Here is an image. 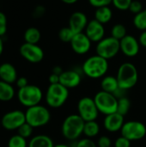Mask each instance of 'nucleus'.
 I'll list each match as a JSON object with an SVG mask.
<instances>
[{
  "label": "nucleus",
  "mask_w": 146,
  "mask_h": 147,
  "mask_svg": "<svg viewBox=\"0 0 146 147\" xmlns=\"http://www.w3.org/2000/svg\"><path fill=\"white\" fill-rule=\"evenodd\" d=\"M126 34V28L125 25L121 23H117L114 25L111 29V36L118 40L123 39Z\"/></svg>",
  "instance_id": "28"
},
{
  "label": "nucleus",
  "mask_w": 146,
  "mask_h": 147,
  "mask_svg": "<svg viewBox=\"0 0 146 147\" xmlns=\"http://www.w3.org/2000/svg\"><path fill=\"white\" fill-rule=\"evenodd\" d=\"M133 0H113V5L120 10H127Z\"/></svg>",
  "instance_id": "32"
},
{
  "label": "nucleus",
  "mask_w": 146,
  "mask_h": 147,
  "mask_svg": "<svg viewBox=\"0 0 146 147\" xmlns=\"http://www.w3.org/2000/svg\"><path fill=\"white\" fill-rule=\"evenodd\" d=\"M77 110L79 116L84 121H96L99 115L94 98L89 96L83 97L79 100L77 103Z\"/></svg>",
  "instance_id": "10"
},
{
  "label": "nucleus",
  "mask_w": 146,
  "mask_h": 147,
  "mask_svg": "<svg viewBox=\"0 0 146 147\" xmlns=\"http://www.w3.org/2000/svg\"><path fill=\"white\" fill-rule=\"evenodd\" d=\"M131 142L126 138L120 136L114 141V147H131Z\"/></svg>",
  "instance_id": "36"
},
{
  "label": "nucleus",
  "mask_w": 146,
  "mask_h": 147,
  "mask_svg": "<svg viewBox=\"0 0 146 147\" xmlns=\"http://www.w3.org/2000/svg\"><path fill=\"white\" fill-rule=\"evenodd\" d=\"M63 71H64L62 70V68H61L60 66H55V67H53V69H52V73H55V74L59 75V76H60V74H61Z\"/></svg>",
  "instance_id": "43"
},
{
  "label": "nucleus",
  "mask_w": 146,
  "mask_h": 147,
  "mask_svg": "<svg viewBox=\"0 0 146 147\" xmlns=\"http://www.w3.org/2000/svg\"><path fill=\"white\" fill-rule=\"evenodd\" d=\"M100 132V126L96 122V121H85L84 128H83V134L89 138H94L98 135Z\"/></svg>",
  "instance_id": "25"
},
{
  "label": "nucleus",
  "mask_w": 146,
  "mask_h": 147,
  "mask_svg": "<svg viewBox=\"0 0 146 147\" xmlns=\"http://www.w3.org/2000/svg\"><path fill=\"white\" fill-rule=\"evenodd\" d=\"M41 37V34L40 30L34 27H31L26 29L24 33V40L25 42L30 44H37Z\"/></svg>",
  "instance_id": "24"
},
{
  "label": "nucleus",
  "mask_w": 146,
  "mask_h": 147,
  "mask_svg": "<svg viewBox=\"0 0 146 147\" xmlns=\"http://www.w3.org/2000/svg\"><path fill=\"white\" fill-rule=\"evenodd\" d=\"M116 78L118 80L120 88L126 90H130L133 88L138 83V70L133 64L130 62H125L119 67Z\"/></svg>",
  "instance_id": "2"
},
{
  "label": "nucleus",
  "mask_w": 146,
  "mask_h": 147,
  "mask_svg": "<svg viewBox=\"0 0 146 147\" xmlns=\"http://www.w3.org/2000/svg\"><path fill=\"white\" fill-rule=\"evenodd\" d=\"M124 123H125L124 116L118 114L117 112L106 115L104 121H103V125L106 130L111 133L120 131Z\"/></svg>",
  "instance_id": "18"
},
{
  "label": "nucleus",
  "mask_w": 146,
  "mask_h": 147,
  "mask_svg": "<svg viewBox=\"0 0 146 147\" xmlns=\"http://www.w3.org/2000/svg\"><path fill=\"white\" fill-rule=\"evenodd\" d=\"M7 32V18L3 12L0 11V37L3 36Z\"/></svg>",
  "instance_id": "33"
},
{
  "label": "nucleus",
  "mask_w": 146,
  "mask_h": 147,
  "mask_svg": "<svg viewBox=\"0 0 146 147\" xmlns=\"http://www.w3.org/2000/svg\"><path fill=\"white\" fill-rule=\"evenodd\" d=\"M134 27L141 31L146 30V9L136 14L133 17Z\"/></svg>",
  "instance_id": "26"
},
{
  "label": "nucleus",
  "mask_w": 146,
  "mask_h": 147,
  "mask_svg": "<svg viewBox=\"0 0 146 147\" xmlns=\"http://www.w3.org/2000/svg\"><path fill=\"white\" fill-rule=\"evenodd\" d=\"M85 121L79 115H71L63 121L61 131L63 136L68 140H77L83 134Z\"/></svg>",
  "instance_id": "3"
},
{
  "label": "nucleus",
  "mask_w": 146,
  "mask_h": 147,
  "mask_svg": "<svg viewBox=\"0 0 146 147\" xmlns=\"http://www.w3.org/2000/svg\"><path fill=\"white\" fill-rule=\"evenodd\" d=\"M15 96V89L12 84L0 80V101L9 102Z\"/></svg>",
  "instance_id": "23"
},
{
  "label": "nucleus",
  "mask_w": 146,
  "mask_h": 147,
  "mask_svg": "<svg viewBox=\"0 0 146 147\" xmlns=\"http://www.w3.org/2000/svg\"><path fill=\"white\" fill-rule=\"evenodd\" d=\"M28 143L27 139L20 136L19 134L13 135L8 141V147H28Z\"/></svg>",
  "instance_id": "29"
},
{
  "label": "nucleus",
  "mask_w": 146,
  "mask_h": 147,
  "mask_svg": "<svg viewBox=\"0 0 146 147\" xmlns=\"http://www.w3.org/2000/svg\"><path fill=\"white\" fill-rule=\"evenodd\" d=\"M101 87H102V90L112 94H114V92L120 88L116 77H113V76L104 77L102 79Z\"/></svg>",
  "instance_id": "22"
},
{
  "label": "nucleus",
  "mask_w": 146,
  "mask_h": 147,
  "mask_svg": "<svg viewBox=\"0 0 146 147\" xmlns=\"http://www.w3.org/2000/svg\"><path fill=\"white\" fill-rule=\"evenodd\" d=\"M128 10H130L133 14L136 15L138 13H139L140 11L143 10V5L139 1L137 0H133V2L131 3Z\"/></svg>",
  "instance_id": "34"
},
{
  "label": "nucleus",
  "mask_w": 146,
  "mask_h": 147,
  "mask_svg": "<svg viewBox=\"0 0 146 147\" xmlns=\"http://www.w3.org/2000/svg\"><path fill=\"white\" fill-rule=\"evenodd\" d=\"M48 81H49L50 84H59V75H57L55 73H52L48 78Z\"/></svg>",
  "instance_id": "41"
},
{
  "label": "nucleus",
  "mask_w": 146,
  "mask_h": 147,
  "mask_svg": "<svg viewBox=\"0 0 146 147\" xmlns=\"http://www.w3.org/2000/svg\"><path fill=\"white\" fill-rule=\"evenodd\" d=\"M112 1L113 0H89V3H90L91 6L97 9L101 7L109 6L112 3Z\"/></svg>",
  "instance_id": "35"
},
{
  "label": "nucleus",
  "mask_w": 146,
  "mask_h": 147,
  "mask_svg": "<svg viewBox=\"0 0 146 147\" xmlns=\"http://www.w3.org/2000/svg\"><path fill=\"white\" fill-rule=\"evenodd\" d=\"M1 126L8 130H17L22 125L26 122L25 112L22 110H12L4 114L0 121Z\"/></svg>",
  "instance_id": "11"
},
{
  "label": "nucleus",
  "mask_w": 146,
  "mask_h": 147,
  "mask_svg": "<svg viewBox=\"0 0 146 147\" xmlns=\"http://www.w3.org/2000/svg\"><path fill=\"white\" fill-rule=\"evenodd\" d=\"M20 54L22 57L30 63H40L44 59V52L37 44L23 43L20 47Z\"/></svg>",
  "instance_id": "12"
},
{
  "label": "nucleus",
  "mask_w": 146,
  "mask_h": 147,
  "mask_svg": "<svg viewBox=\"0 0 146 147\" xmlns=\"http://www.w3.org/2000/svg\"><path fill=\"white\" fill-rule=\"evenodd\" d=\"M33 131H34V127L32 126H30L28 123L25 122L23 125H22L17 129V133H18L17 134H19L20 136H22L25 139H28V138L31 137Z\"/></svg>",
  "instance_id": "31"
},
{
  "label": "nucleus",
  "mask_w": 146,
  "mask_h": 147,
  "mask_svg": "<svg viewBox=\"0 0 146 147\" xmlns=\"http://www.w3.org/2000/svg\"><path fill=\"white\" fill-rule=\"evenodd\" d=\"M91 40L88 38L85 33L75 34L71 41L70 42L71 47L74 53L79 55L87 53L91 47Z\"/></svg>",
  "instance_id": "14"
},
{
  "label": "nucleus",
  "mask_w": 146,
  "mask_h": 147,
  "mask_svg": "<svg viewBox=\"0 0 146 147\" xmlns=\"http://www.w3.org/2000/svg\"><path fill=\"white\" fill-rule=\"evenodd\" d=\"M96 51L97 55L108 60L113 59L120 51V40L114 39L112 36L105 37L97 43Z\"/></svg>",
  "instance_id": "8"
},
{
  "label": "nucleus",
  "mask_w": 146,
  "mask_h": 147,
  "mask_svg": "<svg viewBox=\"0 0 146 147\" xmlns=\"http://www.w3.org/2000/svg\"><path fill=\"white\" fill-rule=\"evenodd\" d=\"M81 80V75L74 70L64 71L59 76V84L68 90L77 87L80 84Z\"/></svg>",
  "instance_id": "17"
},
{
  "label": "nucleus",
  "mask_w": 146,
  "mask_h": 147,
  "mask_svg": "<svg viewBox=\"0 0 146 147\" xmlns=\"http://www.w3.org/2000/svg\"><path fill=\"white\" fill-rule=\"evenodd\" d=\"M0 126H1V122H0Z\"/></svg>",
  "instance_id": "47"
},
{
  "label": "nucleus",
  "mask_w": 146,
  "mask_h": 147,
  "mask_svg": "<svg viewBox=\"0 0 146 147\" xmlns=\"http://www.w3.org/2000/svg\"><path fill=\"white\" fill-rule=\"evenodd\" d=\"M74 35H75V34L73 33V31L69 27L62 28L59 32V40L65 43H70Z\"/></svg>",
  "instance_id": "30"
},
{
  "label": "nucleus",
  "mask_w": 146,
  "mask_h": 147,
  "mask_svg": "<svg viewBox=\"0 0 146 147\" xmlns=\"http://www.w3.org/2000/svg\"><path fill=\"white\" fill-rule=\"evenodd\" d=\"M69 97V90L61 84H50L46 93V104L52 109L62 107Z\"/></svg>",
  "instance_id": "5"
},
{
  "label": "nucleus",
  "mask_w": 146,
  "mask_h": 147,
  "mask_svg": "<svg viewBox=\"0 0 146 147\" xmlns=\"http://www.w3.org/2000/svg\"><path fill=\"white\" fill-rule=\"evenodd\" d=\"M3 52V41L2 37H0V56L2 55Z\"/></svg>",
  "instance_id": "45"
},
{
  "label": "nucleus",
  "mask_w": 146,
  "mask_h": 147,
  "mask_svg": "<svg viewBox=\"0 0 146 147\" xmlns=\"http://www.w3.org/2000/svg\"><path fill=\"white\" fill-rule=\"evenodd\" d=\"M108 70V59L96 54L88 58L83 64V73L90 78L96 79L104 77Z\"/></svg>",
  "instance_id": "1"
},
{
  "label": "nucleus",
  "mask_w": 146,
  "mask_h": 147,
  "mask_svg": "<svg viewBox=\"0 0 146 147\" xmlns=\"http://www.w3.org/2000/svg\"><path fill=\"white\" fill-rule=\"evenodd\" d=\"M75 147H97V145L90 139L86 138L77 141Z\"/></svg>",
  "instance_id": "37"
},
{
  "label": "nucleus",
  "mask_w": 146,
  "mask_h": 147,
  "mask_svg": "<svg viewBox=\"0 0 146 147\" xmlns=\"http://www.w3.org/2000/svg\"><path fill=\"white\" fill-rule=\"evenodd\" d=\"M60 1L66 3V4H73V3H77L78 0H60Z\"/></svg>",
  "instance_id": "44"
},
{
  "label": "nucleus",
  "mask_w": 146,
  "mask_h": 147,
  "mask_svg": "<svg viewBox=\"0 0 146 147\" xmlns=\"http://www.w3.org/2000/svg\"><path fill=\"white\" fill-rule=\"evenodd\" d=\"M111 145H112L111 139L108 136H102L97 140L98 147H111Z\"/></svg>",
  "instance_id": "38"
},
{
  "label": "nucleus",
  "mask_w": 146,
  "mask_h": 147,
  "mask_svg": "<svg viewBox=\"0 0 146 147\" xmlns=\"http://www.w3.org/2000/svg\"><path fill=\"white\" fill-rule=\"evenodd\" d=\"M121 136L130 141H136L144 139L146 135L145 125L138 121H131L124 123L121 130Z\"/></svg>",
  "instance_id": "9"
},
{
  "label": "nucleus",
  "mask_w": 146,
  "mask_h": 147,
  "mask_svg": "<svg viewBox=\"0 0 146 147\" xmlns=\"http://www.w3.org/2000/svg\"><path fill=\"white\" fill-rule=\"evenodd\" d=\"M15 84L16 86L19 88V89H22V88H24L26 87L28 84V81L26 78L24 77H20L17 78V80L15 81Z\"/></svg>",
  "instance_id": "39"
},
{
  "label": "nucleus",
  "mask_w": 146,
  "mask_h": 147,
  "mask_svg": "<svg viewBox=\"0 0 146 147\" xmlns=\"http://www.w3.org/2000/svg\"><path fill=\"white\" fill-rule=\"evenodd\" d=\"M94 101L99 113L108 115L117 112L118 99L112 93L101 90L96 94Z\"/></svg>",
  "instance_id": "7"
},
{
  "label": "nucleus",
  "mask_w": 146,
  "mask_h": 147,
  "mask_svg": "<svg viewBox=\"0 0 146 147\" xmlns=\"http://www.w3.org/2000/svg\"><path fill=\"white\" fill-rule=\"evenodd\" d=\"M139 41L140 46H142V47L146 48V30L145 31H142V33H141V34L139 36Z\"/></svg>",
  "instance_id": "42"
},
{
  "label": "nucleus",
  "mask_w": 146,
  "mask_h": 147,
  "mask_svg": "<svg viewBox=\"0 0 146 147\" xmlns=\"http://www.w3.org/2000/svg\"><path fill=\"white\" fill-rule=\"evenodd\" d=\"M44 14H45V8L43 6H41V5L36 7L35 9H34V16L35 17H40Z\"/></svg>",
  "instance_id": "40"
},
{
  "label": "nucleus",
  "mask_w": 146,
  "mask_h": 147,
  "mask_svg": "<svg viewBox=\"0 0 146 147\" xmlns=\"http://www.w3.org/2000/svg\"><path fill=\"white\" fill-rule=\"evenodd\" d=\"M43 97L41 90L34 84H28L26 87L19 89L17 92V98L19 102L28 108L39 105Z\"/></svg>",
  "instance_id": "6"
},
{
  "label": "nucleus",
  "mask_w": 146,
  "mask_h": 147,
  "mask_svg": "<svg viewBox=\"0 0 146 147\" xmlns=\"http://www.w3.org/2000/svg\"><path fill=\"white\" fill-rule=\"evenodd\" d=\"M17 78L16 69L12 64L3 63L0 65V80L12 84L15 83Z\"/></svg>",
  "instance_id": "19"
},
{
  "label": "nucleus",
  "mask_w": 146,
  "mask_h": 147,
  "mask_svg": "<svg viewBox=\"0 0 146 147\" xmlns=\"http://www.w3.org/2000/svg\"><path fill=\"white\" fill-rule=\"evenodd\" d=\"M84 33L91 40V42L98 43L100 40L105 38V28L103 27V24H102L96 19H93L88 22Z\"/></svg>",
  "instance_id": "15"
},
{
  "label": "nucleus",
  "mask_w": 146,
  "mask_h": 147,
  "mask_svg": "<svg viewBox=\"0 0 146 147\" xmlns=\"http://www.w3.org/2000/svg\"><path fill=\"white\" fill-rule=\"evenodd\" d=\"M54 147H71L67 145H65V144H58V145H55Z\"/></svg>",
  "instance_id": "46"
},
{
  "label": "nucleus",
  "mask_w": 146,
  "mask_h": 147,
  "mask_svg": "<svg viewBox=\"0 0 146 147\" xmlns=\"http://www.w3.org/2000/svg\"><path fill=\"white\" fill-rule=\"evenodd\" d=\"M130 109H131V101L128 97L124 96L118 99V108H117L118 114L125 116L128 114Z\"/></svg>",
  "instance_id": "27"
},
{
  "label": "nucleus",
  "mask_w": 146,
  "mask_h": 147,
  "mask_svg": "<svg viewBox=\"0 0 146 147\" xmlns=\"http://www.w3.org/2000/svg\"><path fill=\"white\" fill-rule=\"evenodd\" d=\"M87 16L82 11H75L72 13L69 19V28L73 31L74 34L83 33L88 25Z\"/></svg>",
  "instance_id": "16"
},
{
  "label": "nucleus",
  "mask_w": 146,
  "mask_h": 147,
  "mask_svg": "<svg viewBox=\"0 0 146 147\" xmlns=\"http://www.w3.org/2000/svg\"><path fill=\"white\" fill-rule=\"evenodd\" d=\"M26 122L34 128L46 126L51 120V114L47 108L40 104L28 108L25 112Z\"/></svg>",
  "instance_id": "4"
},
{
  "label": "nucleus",
  "mask_w": 146,
  "mask_h": 147,
  "mask_svg": "<svg viewBox=\"0 0 146 147\" xmlns=\"http://www.w3.org/2000/svg\"><path fill=\"white\" fill-rule=\"evenodd\" d=\"M120 52L127 57H135L139 54L140 49L139 41L133 35L126 34L120 40Z\"/></svg>",
  "instance_id": "13"
},
{
  "label": "nucleus",
  "mask_w": 146,
  "mask_h": 147,
  "mask_svg": "<svg viewBox=\"0 0 146 147\" xmlns=\"http://www.w3.org/2000/svg\"><path fill=\"white\" fill-rule=\"evenodd\" d=\"M54 144L52 140L44 134H40L33 137L29 142L28 147H54Z\"/></svg>",
  "instance_id": "20"
},
{
  "label": "nucleus",
  "mask_w": 146,
  "mask_h": 147,
  "mask_svg": "<svg viewBox=\"0 0 146 147\" xmlns=\"http://www.w3.org/2000/svg\"><path fill=\"white\" fill-rule=\"evenodd\" d=\"M113 17V10L109 6L97 8L95 11V19L102 24H106L111 21Z\"/></svg>",
  "instance_id": "21"
}]
</instances>
